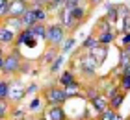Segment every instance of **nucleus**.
I'll list each match as a JSON object with an SVG mask.
<instances>
[{"instance_id": "nucleus-1", "label": "nucleus", "mask_w": 130, "mask_h": 120, "mask_svg": "<svg viewBox=\"0 0 130 120\" xmlns=\"http://www.w3.org/2000/svg\"><path fill=\"white\" fill-rule=\"evenodd\" d=\"M0 68H2V74H15L22 68V57L19 52H13L9 56L2 57V63H0Z\"/></svg>"}, {"instance_id": "nucleus-2", "label": "nucleus", "mask_w": 130, "mask_h": 120, "mask_svg": "<svg viewBox=\"0 0 130 120\" xmlns=\"http://www.w3.org/2000/svg\"><path fill=\"white\" fill-rule=\"evenodd\" d=\"M67 92L63 87H46L45 89V100L48 105H63L67 102Z\"/></svg>"}, {"instance_id": "nucleus-3", "label": "nucleus", "mask_w": 130, "mask_h": 120, "mask_svg": "<svg viewBox=\"0 0 130 120\" xmlns=\"http://www.w3.org/2000/svg\"><path fill=\"white\" fill-rule=\"evenodd\" d=\"M63 39H65V26L63 24H50V26H46V41L52 46L61 44Z\"/></svg>"}, {"instance_id": "nucleus-4", "label": "nucleus", "mask_w": 130, "mask_h": 120, "mask_svg": "<svg viewBox=\"0 0 130 120\" xmlns=\"http://www.w3.org/2000/svg\"><path fill=\"white\" fill-rule=\"evenodd\" d=\"M26 92H28V89L22 87V83L13 81L9 85V96H8V100H11V102H21L22 98H24Z\"/></svg>"}, {"instance_id": "nucleus-5", "label": "nucleus", "mask_w": 130, "mask_h": 120, "mask_svg": "<svg viewBox=\"0 0 130 120\" xmlns=\"http://www.w3.org/2000/svg\"><path fill=\"white\" fill-rule=\"evenodd\" d=\"M26 11V0H11L9 2V17H22Z\"/></svg>"}, {"instance_id": "nucleus-6", "label": "nucleus", "mask_w": 130, "mask_h": 120, "mask_svg": "<svg viewBox=\"0 0 130 120\" xmlns=\"http://www.w3.org/2000/svg\"><path fill=\"white\" fill-rule=\"evenodd\" d=\"M80 67H82V70H84L86 74H93V70L99 67V61L89 54V56H86V57L80 59Z\"/></svg>"}, {"instance_id": "nucleus-7", "label": "nucleus", "mask_w": 130, "mask_h": 120, "mask_svg": "<svg viewBox=\"0 0 130 120\" xmlns=\"http://www.w3.org/2000/svg\"><path fill=\"white\" fill-rule=\"evenodd\" d=\"M4 24L8 26L9 30H13V32H22L24 30V22H22V17H6L4 19Z\"/></svg>"}, {"instance_id": "nucleus-8", "label": "nucleus", "mask_w": 130, "mask_h": 120, "mask_svg": "<svg viewBox=\"0 0 130 120\" xmlns=\"http://www.w3.org/2000/svg\"><path fill=\"white\" fill-rule=\"evenodd\" d=\"M91 105L95 107L99 113H104V111H108V109H110V100L106 98V96L99 94L97 98H93V100H91Z\"/></svg>"}, {"instance_id": "nucleus-9", "label": "nucleus", "mask_w": 130, "mask_h": 120, "mask_svg": "<svg viewBox=\"0 0 130 120\" xmlns=\"http://www.w3.org/2000/svg\"><path fill=\"white\" fill-rule=\"evenodd\" d=\"M89 54L99 61V65H102L106 61V57H108V48H106V44H99L93 50H89Z\"/></svg>"}, {"instance_id": "nucleus-10", "label": "nucleus", "mask_w": 130, "mask_h": 120, "mask_svg": "<svg viewBox=\"0 0 130 120\" xmlns=\"http://www.w3.org/2000/svg\"><path fill=\"white\" fill-rule=\"evenodd\" d=\"M0 43H2L4 46L6 44H11V43H15V32L13 30H9L8 26H4L0 28Z\"/></svg>"}, {"instance_id": "nucleus-11", "label": "nucleus", "mask_w": 130, "mask_h": 120, "mask_svg": "<svg viewBox=\"0 0 130 120\" xmlns=\"http://www.w3.org/2000/svg\"><path fill=\"white\" fill-rule=\"evenodd\" d=\"M46 118L48 120H65L67 116H65V111L61 105H50L48 113H46Z\"/></svg>"}, {"instance_id": "nucleus-12", "label": "nucleus", "mask_w": 130, "mask_h": 120, "mask_svg": "<svg viewBox=\"0 0 130 120\" xmlns=\"http://www.w3.org/2000/svg\"><path fill=\"white\" fill-rule=\"evenodd\" d=\"M60 19H61V24L65 28H73L76 20H74V17H73V9H67V8H63L61 9V13H60Z\"/></svg>"}, {"instance_id": "nucleus-13", "label": "nucleus", "mask_w": 130, "mask_h": 120, "mask_svg": "<svg viewBox=\"0 0 130 120\" xmlns=\"http://www.w3.org/2000/svg\"><path fill=\"white\" fill-rule=\"evenodd\" d=\"M22 22H24V28H32L34 24H37V17H35V9L28 8V11L22 15Z\"/></svg>"}, {"instance_id": "nucleus-14", "label": "nucleus", "mask_w": 130, "mask_h": 120, "mask_svg": "<svg viewBox=\"0 0 130 120\" xmlns=\"http://www.w3.org/2000/svg\"><path fill=\"white\" fill-rule=\"evenodd\" d=\"M30 30H32V33L35 35V37L46 39V26H45V22H37V24H34Z\"/></svg>"}, {"instance_id": "nucleus-15", "label": "nucleus", "mask_w": 130, "mask_h": 120, "mask_svg": "<svg viewBox=\"0 0 130 120\" xmlns=\"http://www.w3.org/2000/svg\"><path fill=\"white\" fill-rule=\"evenodd\" d=\"M123 102H125V92H115V94L110 98V107L117 111V109L121 107V104H123Z\"/></svg>"}, {"instance_id": "nucleus-16", "label": "nucleus", "mask_w": 130, "mask_h": 120, "mask_svg": "<svg viewBox=\"0 0 130 120\" xmlns=\"http://www.w3.org/2000/svg\"><path fill=\"white\" fill-rule=\"evenodd\" d=\"M119 17H121V15H119V8H117V6H110V8H108V15H106V19H108L111 24H115Z\"/></svg>"}, {"instance_id": "nucleus-17", "label": "nucleus", "mask_w": 130, "mask_h": 120, "mask_svg": "<svg viewBox=\"0 0 130 120\" xmlns=\"http://www.w3.org/2000/svg\"><path fill=\"white\" fill-rule=\"evenodd\" d=\"M60 83L63 87H67V85H73V83H76L74 81V74L71 70H67V72H63L61 74V78H60Z\"/></svg>"}, {"instance_id": "nucleus-18", "label": "nucleus", "mask_w": 130, "mask_h": 120, "mask_svg": "<svg viewBox=\"0 0 130 120\" xmlns=\"http://www.w3.org/2000/svg\"><path fill=\"white\" fill-rule=\"evenodd\" d=\"M128 65H130V52L126 50V48H123V50H121V59H119V67L126 68Z\"/></svg>"}, {"instance_id": "nucleus-19", "label": "nucleus", "mask_w": 130, "mask_h": 120, "mask_svg": "<svg viewBox=\"0 0 130 120\" xmlns=\"http://www.w3.org/2000/svg\"><path fill=\"white\" fill-rule=\"evenodd\" d=\"M99 44H100V43H99V39H95L93 35H91V37H86V41L82 43V46H84L86 50H93V48L99 46Z\"/></svg>"}, {"instance_id": "nucleus-20", "label": "nucleus", "mask_w": 130, "mask_h": 120, "mask_svg": "<svg viewBox=\"0 0 130 120\" xmlns=\"http://www.w3.org/2000/svg\"><path fill=\"white\" fill-rule=\"evenodd\" d=\"M9 85H11V83L2 80V83H0V100H8V96H9Z\"/></svg>"}, {"instance_id": "nucleus-21", "label": "nucleus", "mask_w": 130, "mask_h": 120, "mask_svg": "<svg viewBox=\"0 0 130 120\" xmlns=\"http://www.w3.org/2000/svg\"><path fill=\"white\" fill-rule=\"evenodd\" d=\"M9 2L11 0H0V17L2 19L9 17Z\"/></svg>"}, {"instance_id": "nucleus-22", "label": "nucleus", "mask_w": 130, "mask_h": 120, "mask_svg": "<svg viewBox=\"0 0 130 120\" xmlns=\"http://www.w3.org/2000/svg\"><path fill=\"white\" fill-rule=\"evenodd\" d=\"M73 17H74V20H76V22L84 20V19H86V9L82 8V6H78V8H74V9H73Z\"/></svg>"}, {"instance_id": "nucleus-23", "label": "nucleus", "mask_w": 130, "mask_h": 120, "mask_svg": "<svg viewBox=\"0 0 130 120\" xmlns=\"http://www.w3.org/2000/svg\"><path fill=\"white\" fill-rule=\"evenodd\" d=\"M111 41H113V33H111V32H102V33H100V37H99V43L100 44H110Z\"/></svg>"}, {"instance_id": "nucleus-24", "label": "nucleus", "mask_w": 130, "mask_h": 120, "mask_svg": "<svg viewBox=\"0 0 130 120\" xmlns=\"http://www.w3.org/2000/svg\"><path fill=\"white\" fill-rule=\"evenodd\" d=\"M35 9V17H37V22H45L46 17H48V11L45 8H34Z\"/></svg>"}, {"instance_id": "nucleus-25", "label": "nucleus", "mask_w": 130, "mask_h": 120, "mask_svg": "<svg viewBox=\"0 0 130 120\" xmlns=\"http://www.w3.org/2000/svg\"><path fill=\"white\" fill-rule=\"evenodd\" d=\"M65 92H67V96H78V94H80L78 83H73V85H67V87H65Z\"/></svg>"}, {"instance_id": "nucleus-26", "label": "nucleus", "mask_w": 130, "mask_h": 120, "mask_svg": "<svg viewBox=\"0 0 130 120\" xmlns=\"http://www.w3.org/2000/svg\"><path fill=\"white\" fill-rule=\"evenodd\" d=\"M61 63H63V56H58V57L54 59V61H52V65H50V70H52V72H56L58 68L61 67Z\"/></svg>"}, {"instance_id": "nucleus-27", "label": "nucleus", "mask_w": 130, "mask_h": 120, "mask_svg": "<svg viewBox=\"0 0 130 120\" xmlns=\"http://www.w3.org/2000/svg\"><path fill=\"white\" fill-rule=\"evenodd\" d=\"M56 57H58L56 50H50V52H46L45 56H43V61H45V63H50V61H54Z\"/></svg>"}, {"instance_id": "nucleus-28", "label": "nucleus", "mask_w": 130, "mask_h": 120, "mask_svg": "<svg viewBox=\"0 0 130 120\" xmlns=\"http://www.w3.org/2000/svg\"><path fill=\"white\" fill-rule=\"evenodd\" d=\"M121 89H123V91H130V76L123 74V78H121Z\"/></svg>"}, {"instance_id": "nucleus-29", "label": "nucleus", "mask_w": 130, "mask_h": 120, "mask_svg": "<svg viewBox=\"0 0 130 120\" xmlns=\"http://www.w3.org/2000/svg\"><path fill=\"white\" fill-rule=\"evenodd\" d=\"M26 115V111L24 109H13V113H11V116H13L15 120H22Z\"/></svg>"}, {"instance_id": "nucleus-30", "label": "nucleus", "mask_w": 130, "mask_h": 120, "mask_svg": "<svg viewBox=\"0 0 130 120\" xmlns=\"http://www.w3.org/2000/svg\"><path fill=\"white\" fill-rule=\"evenodd\" d=\"M78 6H80V0H65V6H63V8L74 9V8H78Z\"/></svg>"}, {"instance_id": "nucleus-31", "label": "nucleus", "mask_w": 130, "mask_h": 120, "mask_svg": "<svg viewBox=\"0 0 130 120\" xmlns=\"http://www.w3.org/2000/svg\"><path fill=\"white\" fill-rule=\"evenodd\" d=\"M6 113H8V100H0V116L6 118Z\"/></svg>"}, {"instance_id": "nucleus-32", "label": "nucleus", "mask_w": 130, "mask_h": 120, "mask_svg": "<svg viewBox=\"0 0 130 120\" xmlns=\"http://www.w3.org/2000/svg\"><path fill=\"white\" fill-rule=\"evenodd\" d=\"M52 0H34V8H45V6H48Z\"/></svg>"}, {"instance_id": "nucleus-33", "label": "nucleus", "mask_w": 130, "mask_h": 120, "mask_svg": "<svg viewBox=\"0 0 130 120\" xmlns=\"http://www.w3.org/2000/svg\"><path fill=\"white\" fill-rule=\"evenodd\" d=\"M117 8H119V15L123 17V19L130 15V13H128V8H126V6H117Z\"/></svg>"}, {"instance_id": "nucleus-34", "label": "nucleus", "mask_w": 130, "mask_h": 120, "mask_svg": "<svg viewBox=\"0 0 130 120\" xmlns=\"http://www.w3.org/2000/svg\"><path fill=\"white\" fill-rule=\"evenodd\" d=\"M74 43H76V41H74V39H69V41H67V43H65V44H63V52H69V50H71V48H73V46H74Z\"/></svg>"}, {"instance_id": "nucleus-35", "label": "nucleus", "mask_w": 130, "mask_h": 120, "mask_svg": "<svg viewBox=\"0 0 130 120\" xmlns=\"http://www.w3.org/2000/svg\"><path fill=\"white\" fill-rule=\"evenodd\" d=\"M86 94H87V98H89V100H93V98H97V96H99V91H95V89H89Z\"/></svg>"}, {"instance_id": "nucleus-36", "label": "nucleus", "mask_w": 130, "mask_h": 120, "mask_svg": "<svg viewBox=\"0 0 130 120\" xmlns=\"http://www.w3.org/2000/svg\"><path fill=\"white\" fill-rule=\"evenodd\" d=\"M39 102H41L39 98H34V100H32V104H30V109H37V107L41 105V104H39Z\"/></svg>"}, {"instance_id": "nucleus-37", "label": "nucleus", "mask_w": 130, "mask_h": 120, "mask_svg": "<svg viewBox=\"0 0 130 120\" xmlns=\"http://www.w3.org/2000/svg\"><path fill=\"white\" fill-rule=\"evenodd\" d=\"M123 44H125V46H130V33L125 35V39H123Z\"/></svg>"}, {"instance_id": "nucleus-38", "label": "nucleus", "mask_w": 130, "mask_h": 120, "mask_svg": "<svg viewBox=\"0 0 130 120\" xmlns=\"http://www.w3.org/2000/svg\"><path fill=\"white\" fill-rule=\"evenodd\" d=\"M52 4H56L58 8H61V6H65V0H52Z\"/></svg>"}, {"instance_id": "nucleus-39", "label": "nucleus", "mask_w": 130, "mask_h": 120, "mask_svg": "<svg viewBox=\"0 0 130 120\" xmlns=\"http://www.w3.org/2000/svg\"><path fill=\"white\" fill-rule=\"evenodd\" d=\"M35 91H37V85H30V89H28V94H34Z\"/></svg>"}, {"instance_id": "nucleus-40", "label": "nucleus", "mask_w": 130, "mask_h": 120, "mask_svg": "<svg viewBox=\"0 0 130 120\" xmlns=\"http://www.w3.org/2000/svg\"><path fill=\"white\" fill-rule=\"evenodd\" d=\"M123 74H125V76H130V65H128L126 68H123Z\"/></svg>"}, {"instance_id": "nucleus-41", "label": "nucleus", "mask_w": 130, "mask_h": 120, "mask_svg": "<svg viewBox=\"0 0 130 120\" xmlns=\"http://www.w3.org/2000/svg\"><path fill=\"white\" fill-rule=\"evenodd\" d=\"M100 2H102V0H89V4H91V6H99Z\"/></svg>"}, {"instance_id": "nucleus-42", "label": "nucleus", "mask_w": 130, "mask_h": 120, "mask_svg": "<svg viewBox=\"0 0 130 120\" xmlns=\"http://www.w3.org/2000/svg\"><path fill=\"white\" fill-rule=\"evenodd\" d=\"M111 120H123V116H121V115H117V113H115V115H113V118H111Z\"/></svg>"}, {"instance_id": "nucleus-43", "label": "nucleus", "mask_w": 130, "mask_h": 120, "mask_svg": "<svg viewBox=\"0 0 130 120\" xmlns=\"http://www.w3.org/2000/svg\"><path fill=\"white\" fill-rule=\"evenodd\" d=\"M65 120H71V118H65Z\"/></svg>"}]
</instances>
